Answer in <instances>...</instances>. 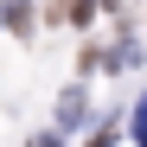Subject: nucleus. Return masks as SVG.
I'll return each instance as SVG.
<instances>
[{"instance_id": "1", "label": "nucleus", "mask_w": 147, "mask_h": 147, "mask_svg": "<svg viewBox=\"0 0 147 147\" xmlns=\"http://www.w3.org/2000/svg\"><path fill=\"white\" fill-rule=\"evenodd\" d=\"M0 26H7V32H26V26H32L26 0H7V7H0Z\"/></svg>"}, {"instance_id": "2", "label": "nucleus", "mask_w": 147, "mask_h": 147, "mask_svg": "<svg viewBox=\"0 0 147 147\" xmlns=\"http://www.w3.org/2000/svg\"><path fill=\"white\" fill-rule=\"evenodd\" d=\"M134 141L147 147V96H141V102H134Z\"/></svg>"}, {"instance_id": "3", "label": "nucleus", "mask_w": 147, "mask_h": 147, "mask_svg": "<svg viewBox=\"0 0 147 147\" xmlns=\"http://www.w3.org/2000/svg\"><path fill=\"white\" fill-rule=\"evenodd\" d=\"M32 147H58V141H51V134H38V141H32Z\"/></svg>"}]
</instances>
